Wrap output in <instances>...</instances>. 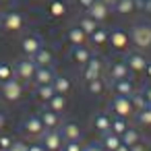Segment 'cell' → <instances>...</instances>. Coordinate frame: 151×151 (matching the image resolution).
I'll return each instance as SVG.
<instances>
[{
  "mask_svg": "<svg viewBox=\"0 0 151 151\" xmlns=\"http://www.w3.org/2000/svg\"><path fill=\"white\" fill-rule=\"evenodd\" d=\"M130 44L134 46V50L141 52H149L151 50V25L149 23H134L130 27Z\"/></svg>",
  "mask_w": 151,
  "mask_h": 151,
  "instance_id": "obj_1",
  "label": "cell"
},
{
  "mask_svg": "<svg viewBox=\"0 0 151 151\" xmlns=\"http://www.w3.org/2000/svg\"><path fill=\"white\" fill-rule=\"evenodd\" d=\"M110 110L114 112V116H120V118H128L132 120L134 118V106H132V99L126 97V95H114L112 101H110Z\"/></svg>",
  "mask_w": 151,
  "mask_h": 151,
  "instance_id": "obj_2",
  "label": "cell"
},
{
  "mask_svg": "<svg viewBox=\"0 0 151 151\" xmlns=\"http://www.w3.org/2000/svg\"><path fill=\"white\" fill-rule=\"evenodd\" d=\"M35 68H37V64L33 62V58H29V56H23V58H19L17 62H15V77L25 85V83H31L33 81V75H35Z\"/></svg>",
  "mask_w": 151,
  "mask_h": 151,
  "instance_id": "obj_3",
  "label": "cell"
},
{
  "mask_svg": "<svg viewBox=\"0 0 151 151\" xmlns=\"http://www.w3.org/2000/svg\"><path fill=\"white\" fill-rule=\"evenodd\" d=\"M104 70H106V58H101L99 54L93 52V56L85 62L83 66V81H91V79H97V77H104Z\"/></svg>",
  "mask_w": 151,
  "mask_h": 151,
  "instance_id": "obj_4",
  "label": "cell"
},
{
  "mask_svg": "<svg viewBox=\"0 0 151 151\" xmlns=\"http://www.w3.org/2000/svg\"><path fill=\"white\" fill-rule=\"evenodd\" d=\"M122 60L126 62V66L130 68L132 75L145 73V66H147V62H149V58H147L145 52H141V50H126Z\"/></svg>",
  "mask_w": 151,
  "mask_h": 151,
  "instance_id": "obj_5",
  "label": "cell"
},
{
  "mask_svg": "<svg viewBox=\"0 0 151 151\" xmlns=\"http://www.w3.org/2000/svg\"><path fill=\"white\" fill-rule=\"evenodd\" d=\"M0 93H2V97H4L9 104H15V101H19L21 95H23V83H21L17 77H13V79L6 81V83H0Z\"/></svg>",
  "mask_w": 151,
  "mask_h": 151,
  "instance_id": "obj_6",
  "label": "cell"
},
{
  "mask_svg": "<svg viewBox=\"0 0 151 151\" xmlns=\"http://www.w3.org/2000/svg\"><path fill=\"white\" fill-rule=\"evenodd\" d=\"M0 19H2V29L9 33H17L25 27V15L19 11H6Z\"/></svg>",
  "mask_w": 151,
  "mask_h": 151,
  "instance_id": "obj_7",
  "label": "cell"
},
{
  "mask_svg": "<svg viewBox=\"0 0 151 151\" xmlns=\"http://www.w3.org/2000/svg\"><path fill=\"white\" fill-rule=\"evenodd\" d=\"M108 44H110V48H112L114 52H126V50H128V44H130V37H128V33H126L124 29L116 27V29L110 31Z\"/></svg>",
  "mask_w": 151,
  "mask_h": 151,
  "instance_id": "obj_8",
  "label": "cell"
},
{
  "mask_svg": "<svg viewBox=\"0 0 151 151\" xmlns=\"http://www.w3.org/2000/svg\"><path fill=\"white\" fill-rule=\"evenodd\" d=\"M19 128H21L27 137H33V139H40V137L46 132V126H44V122L40 120L37 114H35V116H27Z\"/></svg>",
  "mask_w": 151,
  "mask_h": 151,
  "instance_id": "obj_9",
  "label": "cell"
},
{
  "mask_svg": "<svg viewBox=\"0 0 151 151\" xmlns=\"http://www.w3.org/2000/svg\"><path fill=\"white\" fill-rule=\"evenodd\" d=\"M37 141H40L48 151H62V145H64V139H62V134H60L58 128H54V130H46Z\"/></svg>",
  "mask_w": 151,
  "mask_h": 151,
  "instance_id": "obj_10",
  "label": "cell"
},
{
  "mask_svg": "<svg viewBox=\"0 0 151 151\" xmlns=\"http://www.w3.org/2000/svg\"><path fill=\"white\" fill-rule=\"evenodd\" d=\"M40 48H44V37L40 35V33H29V35H25L23 40H21V52L25 54V56H33Z\"/></svg>",
  "mask_w": 151,
  "mask_h": 151,
  "instance_id": "obj_11",
  "label": "cell"
},
{
  "mask_svg": "<svg viewBox=\"0 0 151 151\" xmlns=\"http://www.w3.org/2000/svg\"><path fill=\"white\" fill-rule=\"evenodd\" d=\"M108 79L110 81H120V79H132L130 68L126 66L124 60H116L108 66Z\"/></svg>",
  "mask_w": 151,
  "mask_h": 151,
  "instance_id": "obj_12",
  "label": "cell"
},
{
  "mask_svg": "<svg viewBox=\"0 0 151 151\" xmlns=\"http://www.w3.org/2000/svg\"><path fill=\"white\" fill-rule=\"evenodd\" d=\"M110 89L114 91V95H134L137 93V85L132 79H120V81H110Z\"/></svg>",
  "mask_w": 151,
  "mask_h": 151,
  "instance_id": "obj_13",
  "label": "cell"
},
{
  "mask_svg": "<svg viewBox=\"0 0 151 151\" xmlns=\"http://www.w3.org/2000/svg\"><path fill=\"white\" fill-rule=\"evenodd\" d=\"M58 130H60V134H62L64 141H81V139H83V130H81V126H79L77 122H73V120L62 122V124L58 126Z\"/></svg>",
  "mask_w": 151,
  "mask_h": 151,
  "instance_id": "obj_14",
  "label": "cell"
},
{
  "mask_svg": "<svg viewBox=\"0 0 151 151\" xmlns=\"http://www.w3.org/2000/svg\"><path fill=\"white\" fill-rule=\"evenodd\" d=\"M91 124H93L95 132L101 137V134L110 132V128H112V116H110V114H106V112H97V114H93Z\"/></svg>",
  "mask_w": 151,
  "mask_h": 151,
  "instance_id": "obj_15",
  "label": "cell"
},
{
  "mask_svg": "<svg viewBox=\"0 0 151 151\" xmlns=\"http://www.w3.org/2000/svg\"><path fill=\"white\" fill-rule=\"evenodd\" d=\"M110 11H112V9H110V6H106V4L101 2V0H95V2H93V4H91V6L85 11V13H87V15H89L93 21H97V23L101 25V23L108 19Z\"/></svg>",
  "mask_w": 151,
  "mask_h": 151,
  "instance_id": "obj_16",
  "label": "cell"
},
{
  "mask_svg": "<svg viewBox=\"0 0 151 151\" xmlns=\"http://www.w3.org/2000/svg\"><path fill=\"white\" fill-rule=\"evenodd\" d=\"M91 56H93V50L87 48V44H83V46H70V58H73L75 64L85 66V62H87Z\"/></svg>",
  "mask_w": 151,
  "mask_h": 151,
  "instance_id": "obj_17",
  "label": "cell"
},
{
  "mask_svg": "<svg viewBox=\"0 0 151 151\" xmlns=\"http://www.w3.org/2000/svg\"><path fill=\"white\" fill-rule=\"evenodd\" d=\"M40 120L44 122V126H46V130H54V128H58L62 122H60V114H56L54 110H50V108H42L40 110Z\"/></svg>",
  "mask_w": 151,
  "mask_h": 151,
  "instance_id": "obj_18",
  "label": "cell"
},
{
  "mask_svg": "<svg viewBox=\"0 0 151 151\" xmlns=\"http://www.w3.org/2000/svg\"><path fill=\"white\" fill-rule=\"evenodd\" d=\"M66 42H68L70 46H83V44L89 42V37H87V33H85L79 25H70V27L66 29Z\"/></svg>",
  "mask_w": 151,
  "mask_h": 151,
  "instance_id": "obj_19",
  "label": "cell"
},
{
  "mask_svg": "<svg viewBox=\"0 0 151 151\" xmlns=\"http://www.w3.org/2000/svg\"><path fill=\"white\" fill-rule=\"evenodd\" d=\"M52 87H54L56 93L68 95V93L73 91V81H70L66 75H62V73H56V75H54V81H52Z\"/></svg>",
  "mask_w": 151,
  "mask_h": 151,
  "instance_id": "obj_20",
  "label": "cell"
},
{
  "mask_svg": "<svg viewBox=\"0 0 151 151\" xmlns=\"http://www.w3.org/2000/svg\"><path fill=\"white\" fill-rule=\"evenodd\" d=\"M54 68L52 66H37L35 68V75H33V83L35 85H52L54 81Z\"/></svg>",
  "mask_w": 151,
  "mask_h": 151,
  "instance_id": "obj_21",
  "label": "cell"
},
{
  "mask_svg": "<svg viewBox=\"0 0 151 151\" xmlns=\"http://www.w3.org/2000/svg\"><path fill=\"white\" fill-rule=\"evenodd\" d=\"M137 9H139L137 0H118V2L112 6V11H114V13H118V15H122V17H128V15H132Z\"/></svg>",
  "mask_w": 151,
  "mask_h": 151,
  "instance_id": "obj_22",
  "label": "cell"
},
{
  "mask_svg": "<svg viewBox=\"0 0 151 151\" xmlns=\"http://www.w3.org/2000/svg\"><path fill=\"white\" fill-rule=\"evenodd\" d=\"M31 58H33V62H35L37 66H54V54H52L46 46L40 48Z\"/></svg>",
  "mask_w": 151,
  "mask_h": 151,
  "instance_id": "obj_23",
  "label": "cell"
},
{
  "mask_svg": "<svg viewBox=\"0 0 151 151\" xmlns=\"http://www.w3.org/2000/svg\"><path fill=\"white\" fill-rule=\"evenodd\" d=\"M106 87H108V83H106V79L104 77H97V79H91V81H87V93L89 95H99V93H104L106 91Z\"/></svg>",
  "mask_w": 151,
  "mask_h": 151,
  "instance_id": "obj_24",
  "label": "cell"
},
{
  "mask_svg": "<svg viewBox=\"0 0 151 151\" xmlns=\"http://www.w3.org/2000/svg\"><path fill=\"white\" fill-rule=\"evenodd\" d=\"M141 139H143V134H141V132H139V128H137V126H132V124H130V126L126 128V132L120 137V141H122L124 145H128V147H132V145H134L137 141H141Z\"/></svg>",
  "mask_w": 151,
  "mask_h": 151,
  "instance_id": "obj_25",
  "label": "cell"
},
{
  "mask_svg": "<svg viewBox=\"0 0 151 151\" xmlns=\"http://www.w3.org/2000/svg\"><path fill=\"white\" fill-rule=\"evenodd\" d=\"M120 143H122V141H120V137H118V134H114L112 130H110V132H106V134H101V141H99V145H101L106 151H114Z\"/></svg>",
  "mask_w": 151,
  "mask_h": 151,
  "instance_id": "obj_26",
  "label": "cell"
},
{
  "mask_svg": "<svg viewBox=\"0 0 151 151\" xmlns=\"http://www.w3.org/2000/svg\"><path fill=\"white\" fill-rule=\"evenodd\" d=\"M108 35H110V31L108 29H104L101 25L89 35V42L95 46V48H99V46H104V44H108Z\"/></svg>",
  "mask_w": 151,
  "mask_h": 151,
  "instance_id": "obj_27",
  "label": "cell"
},
{
  "mask_svg": "<svg viewBox=\"0 0 151 151\" xmlns=\"http://www.w3.org/2000/svg\"><path fill=\"white\" fill-rule=\"evenodd\" d=\"M48 108L54 110L56 114H62L66 110V95H60V93H54L48 101Z\"/></svg>",
  "mask_w": 151,
  "mask_h": 151,
  "instance_id": "obj_28",
  "label": "cell"
},
{
  "mask_svg": "<svg viewBox=\"0 0 151 151\" xmlns=\"http://www.w3.org/2000/svg\"><path fill=\"white\" fill-rule=\"evenodd\" d=\"M134 122L139 126H151V104H147L143 110L134 112Z\"/></svg>",
  "mask_w": 151,
  "mask_h": 151,
  "instance_id": "obj_29",
  "label": "cell"
},
{
  "mask_svg": "<svg viewBox=\"0 0 151 151\" xmlns=\"http://www.w3.org/2000/svg\"><path fill=\"white\" fill-rule=\"evenodd\" d=\"M128 126H130V120H128V118H120V116H114V118H112V128H110V130H112L114 134L122 137V134L126 132V128H128Z\"/></svg>",
  "mask_w": 151,
  "mask_h": 151,
  "instance_id": "obj_30",
  "label": "cell"
},
{
  "mask_svg": "<svg viewBox=\"0 0 151 151\" xmlns=\"http://www.w3.org/2000/svg\"><path fill=\"white\" fill-rule=\"evenodd\" d=\"M77 25H79V27H81V29H83V31L87 33V37H89V35H91V33H93V31H95V29L99 27V23H97V21H93V19H91L89 15H85V17H81Z\"/></svg>",
  "mask_w": 151,
  "mask_h": 151,
  "instance_id": "obj_31",
  "label": "cell"
},
{
  "mask_svg": "<svg viewBox=\"0 0 151 151\" xmlns=\"http://www.w3.org/2000/svg\"><path fill=\"white\" fill-rule=\"evenodd\" d=\"M33 93H35V97H40L44 104H48V101H50V97H52L56 91H54V87H52V85H35V91H33Z\"/></svg>",
  "mask_w": 151,
  "mask_h": 151,
  "instance_id": "obj_32",
  "label": "cell"
},
{
  "mask_svg": "<svg viewBox=\"0 0 151 151\" xmlns=\"http://www.w3.org/2000/svg\"><path fill=\"white\" fill-rule=\"evenodd\" d=\"M15 77V66H11L9 62H2L0 60V83H6Z\"/></svg>",
  "mask_w": 151,
  "mask_h": 151,
  "instance_id": "obj_33",
  "label": "cell"
},
{
  "mask_svg": "<svg viewBox=\"0 0 151 151\" xmlns=\"http://www.w3.org/2000/svg\"><path fill=\"white\" fill-rule=\"evenodd\" d=\"M50 15H52V17H64V15H66V4L62 2V0H52Z\"/></svg>",
  "mask_w": 151,
  "mask_h": 151,
  "instance_id": "obj_34",
  "label": "cell"
},
{
  "mask_svg": "<svg viewBox=\"0 0 151 151\" xmlns=\"http://www.w3.org/2000/svg\"><path fill=\"white\" fill-rule=\"evenodd\" d=\"M130 99H132V106H134V110H143L145 106H147V99L141 95V91L137 89V93L134 95H130Z\"/></svg>",
  "mask_w": 151,
  "mask_h": 151,
  "instance_id": "obj_35",
  "label": "cell"
},
{
  "mask_svg": "<svg viewBox=\"0 0 151 151\" xmlns=\"http://www.w3.org/2000/svg\"><path fill=\"white\" fill-rule=\"evenodd\" d=\"M83 143L81 141H64L62 145V151H83Z\"/></svg>",
  "mask_w": 151,
  "mask_h": 151,
  "instance_id": "obj_36",
  "label": "cell"
},
{
  "mask_svg": "<svg viewBox=\"0 0 151 151\" xmlns=\"http://www.w3.org/2000/svg\"><path fill=\"white\" fill-rule=\"evenodd\" d=\"M13 143H15V139L11 134H0V151H9Z\"/></svg>",
  "mask_w": 151,
  "mask_h": 151,
  "instance_id": "obj_37",
  "label": "cell"
},
{
  "mask_svg": "<svg viewBox=\"0 0 151 151\" xmlns=\"http://www.w3.org/2000/svg\"><path fill=\"white\" fill-rule=\"evenodd\" d=\"M9 151H29V143L23 141V139H15V143L11 145Z\"/></svg>",
  "mask_w": 151,
  "mask_h": 151,
  "instance_id": "obj_38",
  "label": "cell"
},
{
  "mask_svg": "<svg viewBox=\"0 0 151 151\" xmlns=\"http://www.w3.org/2000/svg\"><path fill=\"white\" fill-rule=\"evenodd\" d=\"M137 4H139V11L147 17H151V0H137Z\"/></svg>",
  "mask_w": 151,
  "mask_h": 151,
  "instance_id": "obj_39",
  "label": "cell"
},
{
  "mask_svg": "<svg viewBox=\"0 0 151 151\" xmlns=\"http://www.w3.org/2000/svg\"><path fill=\"white\" fill-rule=\"evenodd\" d=\"M130 151H147V141H145V139L137 141V143L130 147Z\"/></svg>",
  "mask_w": 151,
  "mask_h": 151,
  "instance_id": "obj_40",
  "label": "cell"
},
{
  "mask_svg": "<svg viewBox=\"0 0 151 151\" xmlns=\"http://www.w3.org/2000/svg\"><path fill=\"white\" fill-rule=\"evenodd\" d=\"M139 91H141V95L147 99V104H151V85H143Z\"/></svg>",
  "mask_w": 151,
  "mask_h": 151,
  "instance_id": "obj_41",
  "label": "cell"
},
{
  "mask_svg": "<svg viewBox=\"0 0 151 151\" xmlns=\"http://www.w3.org/2000/svg\"><path fill=\"white\" fill-rule=\"evenodd\" d=\"M83 151H106V149H104L99 143H91V145H85Z\"/></svg>",
  "mask_w": 151,
  "mask_h": 151,
  "instance_id": "obj_42",
  "label": "cell"
},
{
  "mask_svg": "<svg viewBox=\"0 0 151 151\" xmlns=\"http://www.w3.org/2000/svg\"><path fill=\"white\" fill-rule=\"evenodd\" d=\"M75 2L79 4V9H83V11H87L93 2H95V0H75Z\"/></svg>",
  "mask_w": 151,
  "mask_h": 151,
  "instance_id": "obj_43",
  "label": "cell"
},
{
  "mask_svg": "<svg viewBox=\"0 0 151 151\" xmlns=\"http://www.w3.org/2000/svg\"><path fill=\"white\" fill-rule=\"evenodd\" d=\"M29 151H48V149H46L40 141H35V143H31V145H29Z\"/></svg>",
  "mask_w": 151,
  "mask_h": 151,
  "instance_id": "obj_44",
  "label": "cell"
},
{
  "mask_svg": "<svg viewBox=\"0 0 151 151\" xmlns=\"http://www.w3.org/2000/svg\"><path fill=\"white\" fill-rule=\"evenodd\" d=\"M143 75H145V77L149 79V83H151V60L147 62V66H145V73H143Z\"/></svg>",
  "mask_w": 151,
  "mask_h": 151,
  "instance_id": "obj_45",
  "label": "cell"
},
{
  "mask_svg": "<svg viewBox=\"0 0 151 151\" xmlns=\"http://www.w3.org/2000/svg\"><path fill=\"white\" fill-rule=\"evenodd\" d=\"M114 151H130V147H128V145H124V143H120V145H118Z\"/></svg>",
  "mask_w": 151,
  "mask_h": 151,
  "instance_id": "obj_46",
  "label": "cell"
},
{
  "mask_svg": "<svg viewBox=\"0 0 151 151\" xmlns=\"http://www.w3.org/2000/svg\"><path fill=\"white\" fill-rule=\"evenodd\" d=\"M6 124V114H2V112H0V128H2Z\"/></svg>",
  "mask_w": 151,
  "mask_h": 151,
  "instance_id": "obj_47",
  "label": "cell"
},
{
  "mask_svg": "<svg viewBox=\"0 0 151 151\" xmlns=\"http://www.w3.org/2000/svg\"><path fill=\"white\" fill-rule=\"evenodd\" d=\"M101 2H104L106 6H110V9H112V6H114V4L118 2V0H101Z\"/></svg>",
  "mask_w": 151,
  "mask_h": 151,
  "instance_id": "obj_48",
  "label": "cell"
},
{
  "mask_svg": "<svg viewBox=\"0 0 151 151\" xmlns=\"http://www.w3.org/2000/svg\"><path fill=\"white\" fill-rule=\"evenodd\" d=\"M0 29H2V19H0Z\"/></svg>",
  "mask_w": 151,
  "mask_h": 151,
  "instance_id": "obj_49",
  "label": "cell"
},
{
  "mask_svg": "<svg viewBox=\"0 0 151 151\" xmlns=\"http://www.w3.org/2000/svg\"><path fill=\"white\" fill-rule=\"evenodd\" d=\"M62 2H64V0H62Z\"/></svg>",
  "mask_w": 151,
  "mask_h": 151,
  "instance_id": "obj_50",
  "label": "cell"
}]
</instances>
